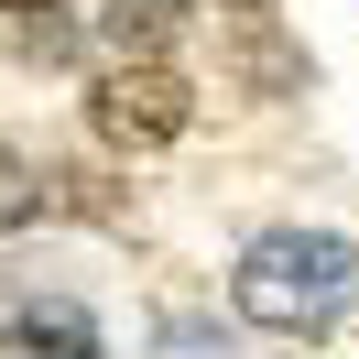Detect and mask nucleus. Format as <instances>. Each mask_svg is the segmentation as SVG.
<instances>
[{"label": "nucleus", "mask_w": 359, "mask_h": 359, "mask_svg": "<svg viewBox=\"0 0 359 359\" xmlns=\"http://www.w3.org/2000/svg\"><path fill=\"white\" fill-rule=\"evenodd\" d=\"M348 294H359V250L337 240V229H262V240L240 250V272H229L240 327H272V337L327 327Z\"/></svg>", "instance_id": "1"}, {"label": "nucleus", "mask_w": 359, "mask_h": 359, "mask_svg": "<svg viewBox=\"0 0 359 359\" xmlns=\"http://www.w3.org/2000/svg\"><path fill=\"white\" fill-rule=\"evenodd\" d=\"M88 120L120 153H153V142H175L185 120H196V88H185L175 66H153V55H109V66L88 76Z\"/></svg>", "instance_id": "2"}, {"label": "nucleus", "mask_w": 359, "mask_h": 359, "mask_svg": "<svg viewBox=\"0 0 359 359\" xmlns=\"http://www.w3.org/2000/svg\"><path fill=\"white\" fill-rule=\"evenodd\" d=\"M0 337H11L22 359H109L98 348V316L76 305V294H22V305L0 316Z\"/></svg>", "instance_id": "3"}, {"label": "nucleus", "mask_w": 359, "mask_h": 359, "mask_svg": "<svg viewBox=\"0 0 359 359\" xmlns=\"http://www.w3.org/2000/svg\"><path fill=\"white\" fill-rule=\"evenodd\" d=\"M175 33H185V0H109V11H98V44H109V55L175 66Z\"/></svg>", "instance_id": "4"}, {"label": "nucleus", "mask_w": 359, "mask_h": 359, "mask_svg": "<svg viewBox=\"0 0 359 359\" xmlns=\"http://www.w3.org/2000/svg\"><path fill=\"white\" fill-rule=\"evenodd\" d=\"M33 218H44V175L0 142V229H33Z\"/></svg>", "instance_id": "5"}, {"label": "nucleus", "mask_w": 359, "mask_h": 359, "mask_svg": "<svg viewBox=\"0 0 359 359\" xmlns=\"http://www.w3.org/2000/svg\"><path fill=\"white\" fill-rule=\"evenodd\" d=\"M163 359H229V337L196 327V316H175V327H163Z\"/></svg>", "instance_id": "6"}, {"label": "nucleus", "mask_w": 359, "mask_h": 359, "mask_svg": "<svg viewBox=\"0 0 359 359\" xmlns=\"http://www.w3.org/2000/svg\"><path fill=\"white\" fill-rule=\"evenodd\" d=\"M33 11H66V0H0V33H22Z\"/></svg>", "instance_id": "7"}, {"label": "nucleus", "mask_w": 359, "mask_h": 359, "mask_svg": "<svg viewBox=\"0 0 359 359\" xmlns=\"http://www.w3.org/2000/svg\"><path fill=\"white\" fill-rule=\"evenodd\" d=\"M218 11H272V0H218Z\"/></svg>", "instance_id": "8"}, {"label": "nucleus", "mask_w": 359, "mask_h": 359, "mask_svg": "<svg viewBox=\"0 0 359 359\" xmlns=\"http://www.w3.org/2000/svg\"><path fill=\"white\" fill-rule=\"evenodd\" d=\"M0 316H11V305H0Z\"/></svg>", "instance_id": "9"}]
</instances>
